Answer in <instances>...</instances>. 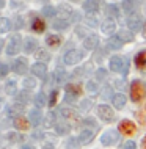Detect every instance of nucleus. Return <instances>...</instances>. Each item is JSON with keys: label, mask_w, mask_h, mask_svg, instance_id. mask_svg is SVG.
Segmentation results:
<instances>
[{"label": "nucleus", "mask_w": 146, "mask_h": 149, "mask_svg": "<svg viewBox=\"0 0 146 149\" xmlns=\"http://www.w3.org/2000/svg\"><path fill=\"white\" fill-rule=\"evenodd\" d=\"M146 94V86L140 80H133L131 83V99L132 102H140Z\"/></svg>", "instance_id": "obj_1"}, {"label": "nucleus", "mask_w": 146, "mask_h": 149, "mask_svg": "<svg viewBox=\"0 0 146 149\" xmlns=\"http://www.w3.org/2000/svg\"><path fill=\"white\" fill-rule=\"evenodd\" d=\"M64 91H66V96H64V102L74 104L75 99L79 97L80 94H82V86H80V85H74V83H69V85H66Z\"/></svg>", "instance_id": "obj_2"}, {"label": "nucleus", "mask_w": 146, "mask_h": 149, "mask_svg": "<svg viewBox=\"0 0 146 149\" xmlns=\"http://www.w3.org/2000/svg\"><path fill=\"white\" fill-rule=\"evenodd\" d=\"M97 116L104 121V123H113L115 121V111L108 105H99L97 107Z\"/></svg>", "instance_id": "obj_3"}, {"label": "nucleus", "mask_w": 146, "mask_h": 149, "mask_svg": "<svg viewBox=\"0 0 146 149\" xmlns=\"http://www.w3.org/2000/svg\"><path fill=\"white\" fill-rule=\"evenodd\" d=\"M82 58H83V52L82 50L72 49V50H68L66 54H64L63 61H64V64H77Z\"/></svg>", "instance_id": "obj_4"}, {"label": "nucleus", "mask_w": 146, "mask_h": 149, "mask_svg": "<svg viewBox=\"0 0 146 149\" xmlns=\"http://www.w3.org/2000/svg\"><path fill=\"white\" fill-rule=\"evenodd\" d=\"M118 140H119V134L116 130H107L101 136V143L104 146H113V144L118 143Z\"/></svg>", "instance_id": "obj_5"}, {"label": "nucleus", "mask_w": 146, "mask_h": 149, "mask_svg": "<svg viewBox=\"0 0 146 149\" xmlns=\"http://www.w3.org/2000/svg\"><path fill=\"white\" fill-rule=\"evenodd\" d=\"M22 47V41H21V36L19 35H13L10 38V42H8V47H6V54L8 55H16Z\"/></svg>", "instance_id": "obj_6"}, {"label": "nucleus", "mask_w": 146, "mask_h": 149, "mask_svg": "<svg viewBox=\"0 0 146 149\" xmlns=\"http://www.w3.org/2000/svg\"><path fill=\"white\" fill-rule=\"evenodd\" d=\"M118 129H119L121 134L126 135V136H132L137 132V126L132 123V121H129V119H123V121H121Z\"/></svg>", "instance_id": "obj_7"}, {"label": "nucleus", "mask_w": 146, "mask_h": 149, "mask_svg": "<svg viewBox=\"0 0 146 149\" xmlns=\"http://www.w3.org/2000/svg\"><path fill=\"white\" fill-rule=\"evenodd\" d=\"M126 24H127V27H129V30H131V31H138L140 29H143V27H141V16L137 14V13L129 14Z\"/></svg>", "instance_id": "obj_8"}, {"label": "nucleus", "mask_w": 146, "mask_h": 149, "mask_svg": "<svg viewBox=\"0 0 146 149\" xmlns=\"http://www.w3.org/2000/svg\"><path fill=\"white\" fill-rule=\"evenodd\" d=\"M124 63H126V58L119 57V55H113V57L110 58V71H113V72H123Z\"/></svg>", "instance_id": "obj_9"}, {"label": "nucleus", "mask_w": 146, "mask_h": 149, "mask_svg": "<svg viewBox=\"0 0 146 149\" xmlns=\"http://www.w3.org/2000/svg\"><path fill=\"white\" fill-rule=\"evenodd\" d=\"M97 46H99V36H97V35H88V36H85L83 47L87 50H94V49H97Z\"/></svg>", "instance_id": "obj_10"}, {"label": "nucleus", "mask_w": 146, "mask_h": 149, "mask_svg": "<svg viewBox=\"0 0 146 149\" xmlns=\"http://www.w3.org/2000/svg\"><path fill=\"white\" fill-rule=\"evenodd\" d=\"M27 69H28V66H27V60L25 58H17L13 63V71L16 72V74H25Z\"/></svg>", "instance_id": "obj_11"}, {"label": "nucleus", "mask_w": 146, "mask_h": 149, "mask_svg": "<svg viewBox=\"0 0 146 149\" xmlns=\"http://www.w3.org/2000/svg\"><path fill=\"white\" fill-rule=\"evenodd\" d=\"M31 72H33L36 77L44 79V77H46V74H47V66H46L44 63L38 61V63H35L33 66H31Z\"/></svg>", "instance_id": "obj_12"}, {"label": "nucleus", "mask_w": 146, "mask_h": 149, "mask_svg": "<svg viewBox=\"0 0 146 149\" xmlns=\"http://www.w3.org/2000/svg\"><path fill=\"white\" fill-rule=\"evenodd\" d=\"M94 132L96 130H90V129L82 130V134L79 136V143L80 144H90L93 141V138H94Z\"/></svg>", "instance_id": "obj_13"}, {"label": "nucleus", "mask_w": 146, "mask_h": 149, "mask_svg": "<svg viewBox=\"0 0 146 149\" xmlns=\"http://www.w3.org/2000/svg\"><path fill=\"white\" fill-rule=\"evenodd\" d=\"M135 64H137V69H138V71L146 72V50H141V52L137 54Z\"/></svg>", "instance_id": "obj_14"}, {"label": "nucleus", "mask_w": 146, "mask_h": 149, "mask_svg": "<svg viewBox=\"0 0 146 149\" xmlns=\"http://www.w3.org/2000/svg\"><path fill=\"white\" fill-rule=\"evenodd\" d=\"M112 102H113V107H115L116 110H121V108H124L126 102H127V99H126L124 94H121V93H116V94H113Z\"/></svg>", "instance_id": "obj_15"}, {"label": "nucleus", "mask_w": 146, "mask_h": 149, "mask_svg": "<svg viewBox=\"0 0 146 149\" xmlns=\"http://www.w3.org/2000/svg\"><path fill=\"white\" fill-rule=\"evenodd\" d=\"M83 10L90 14H96L97 11H99V2H97V0H85Z\"/></svg>", "instance_id": "obj_16"}, {"label": "nucleus", "mask_w": 146, "mask_h": 149, "mask_svg": "<svg viewBox=\"0 0 146 149\" xmlns=\"http://www.w3.org/2000/svg\"><path fill=\"white\" fill-rule=\"evenodd\" d=\"M101 30H102L104 33H107V35H112L113 31L116 30V22L113 21V19H107V21L102 22V25H101Z\"/></svg>", "instance_id": "obj_17"}, {"label": "nucleus", "mask_w": 146, "mask_h": 149, "mask_svg": "<svg viewBox=\"0 0 146 149\" xmlns=\"http://www.w3.org/2000/svg\"><path fill=\"white\" fill-rule=\"evenodd\" d=\"M123 41L118 38V35L116 36H110L108 38V41H107V46H108V49H112V50H119L121 47H123Z\"/></svg>", "instance_id": "obj_18"}, {"label": "nucleus", "mask_w": 146, "mask_h": 149, "mask_svg": "<svg viewBox=\"0 0 146 149\" xmlns=\"http://www.w3.org/2000/svg\"><path fill=\"white\" fill-rule=\"evenodd\" d=\"M36 47H38V41L33 38H27L25 41H24V50H25L27 54H33L36 50Z\"/></svg>", "instance_id": "obj_19"}, {"label": "nucleus", "mask_w": 146, "mask_h": 149, "mask_svg": "<svg viewBox=\"0 0 146 149\" xmlns=\"http://www.w3.org/2000/svg\"><path fill=\"white\" fill-rule=\"evenodd\" d=\"M22 111H24V105H21V104H14V105H11L10 108H8V116L16 119L19 115H22Z\"/></svg>", "instance_id": "obj_20"}, {"label": "nucleus", "mask_w": 146, "mask_h": 149, "mask_svg": "<svg viewBox=\"0 0 146 149\" xmlns=\"http://www.w3.org/2000/svg\"><path fill=\"white\" fill-rule=\"evenodd\" d=\"M105 13H107V16L110 19H118L119 17V8L116 6V5H113V3H110V5H107L105 6Z\"/></svg>", "instance_id": "obj_21"}, {"label": "nucleus", "mask_w": 146, "mask_h": 149, "mask_svg": "<svg viewBox=\"0 0 146 149\" xmlns=\"http://www.w3.org/2000/svg\"><path fill=\"white\" fill-rule=\"evenodd\" d=\"M28 119H30V123L33 124V126H38L43 119V113L39 110H31L30 113H28Z\"/></svg>", "instance_id": "obj_22"}, {"label": "nucleus", "mask_w": 146, "mask_h": 149, "mask_svg": "<svg viewBox=\"0 0 146 149\" xmlns=\"http://www.w3.org/2000/svg\"><path fill=\"white\" fill-rule=\"evenodd\" d=\"M118 38H119L123 42H131V41H133V33H132L131 30L121 29V30L118 31Z\"/></svg>", "instance_id": "obj_23"}, {"label": "nucleus", "mask_w": 146, "mask_h": 149, "mask_svg": "<svg viewBox=\"0 0 146 149\" xmlns=\"http://www.w3.org/2000/svg\"><path fill=\"white\" fill-rule=\"evenodd\" d=\"M31 29H33V31H36V33H43V31L46 30V24H44V21H41L39 17H35L33 22H31Z\"/></svg>", "instance_id": "obj_24"}, {"label": "nucleus", "mask_w": 146, "mask_h": 149, "mask_svg": "<svg viewBox=\"0 0 146 149\" xmlns=\"http://www.w3.org/2000/svg\"><path fill=\"white\" fill-rule=\"evenodd\" d=\"M54 77H55L57 83H64V82H66V79H68V74H66V71H64V69H61V68H57Z\"/></svg>", "instance_id": "obj_25"}, {"label": "nucleus", "mask_w": 146, "mask_h": 149, "mask_svg": "<svg viewBox=\"0 0 146 149\" xmlns=\"http://www.w3.org/2000/svg\"><path fill=\"white\" fill-rule=\"evenodd\" d=\"M55 130H57V134L64 135V134L69 132V126H68V123H64V121H57L55 123Z\"/></svg>", "instance_id": "obj_26"}, {"label": "nucleus", "mask_w": 146, "mask_h": 149, "mask_svg": "<svg viewBox=\"0 0 146 149\" xmlns=\"http://www.w3.org/2000/svg\"><path fill=\"white\" fill-rule=\"evenodd\" d=\"M46 42H47V46H50V47H58L60 44H61V38H60L58 35H49L46 38Z\"/></svg>", "instance_id": "obj_27"}, {"label": "nucleus", "mask_w": 146, "mask_h": 149, "mask_svg": "<svg viewBox=\"0 0 146 149\" xmlns=\"http://www.w3.org/2000/svg\"><path fill=\"white\" fill-rule=\"evenodd\" d=\"M68 27H69V21L68 19H57V21H54L55 30H66Z\"/></svg>", "instance_id": "obj_28"}, {"label": "nucleus", "mask_w": 146, "mask_h": 149, "mask_svg": "<svg viewBox=\"0 0 146 149\" xmlns=\"http://www.w3.org/2000/svg\"><path fill=\"white\" fill-rule=\"evenodd\" d=\"M46 104H49L47 99H46V94H44V93H38V94L35 96V105L41 108V107L46 105Z\"/></svg>", "instance_id": "obj_29"}, {"label": "nucleus", "mask_w": 146, "mask_h": 149, "mask_svg": "<svg viewBox=\"0 0 146 149\" xmlns=\"http://www.w3.org/2000/svg\"><path fill=\"white\" fill-rule=\"evenodd\" d=\"M14 126L17 127L19 130H27V129H28V121L19 116V118H16V119H14Z\"/></svg>", "instance_id": "obj_30"}, {"label": "nucleus", "mask_w": 146, "mask_h": 149, "mask_svg": "<svg viewBox=\"0 0 146 149\" xmlns=\"http://www.w3.org/2000/svg\"><path fill=\"white\" fill-rule=\"evenodd\" d=\"M87 91L90 93L91 96H94V94L99 93V85H97L96 82H91V80H90V82L87 83Z\"/></svg>", "instance_id": "obj_31"}, {"label": "nucleus", "mask_w": 146, "mask_h": 149, "mask_svg": "<svg viewBox=\"0 0 146 149\" xmlns=\"http://www.w3.org/2000/svg\"><path fill=\"white\" fill-rule=\"evenodd\" d=\"M11 29V22L5 17H0V33H6Z\"/></svg>", "instance_id": "obj_32"}, {"label": "nucleus", "mask_w": 146, "mask_h": 149, "mask_svg": "<svg viewBox=\"0 0 146 149\" xmlns=\"http://www.w3.org/2000/svg\"><path fill=\"white\" fill-rule=\"evenodd\" d=\"M83 126L87 129H90V130H91V129H93V130H97V123L93 118H85L83 119Z\"/></svg>", "instance_id": "obj_33"}, {"label": "nucleus", "mask_w": 146, "mask_h": 149, "mask_svg": "<svg viewBox=\"0 0 146 149\" xmlns=\"http://www.w3.org/2000/svg\"><path fill=\"white\" fill-rule=\"evenodd\" d=\"M16 90H17V86H16V82H8L6 83V86H5V91H6V94H10V96H14L16 94Z\"/></svg>", "instance_id": "obj_34"}, {"label": "nucleus", "mask_w": 146, "mask_h": 149, "mask_svg": "<svg viewBox=\"0 0 146 149\" xmlns=\"http://www.w3.org/2000/svg\"><path fill=\"white\" fill-rule=\"evenodd\" d=\"M60 113H61L64 118H74V116H75V111L72 110V108H69V107H63V108H60Z\"/></svg>", "instance_id": "obj_35"}, {"label": "nucleus", "mask_w": 146, "mask_h": 149, "mask_svg": "<svg viewBox=\"0 0 146 149\" xmlns=\"http://www.w3.org/2000/svg\"><path fill=\"white\" fill-rule=\"evenodd\" d=\"M55 13H57V10L54 6H50V5H47V6L43 8V14L46 16V17H54Z\"/></svg>", "instance_id": "obj_36"}, {"label": "nucleus", "mask_w": 146, "mask_h": 149, "mask_svg": "<svg viewBox=\"0 0 146 149\" xmlns=\"http://www.w3.org/2000/svg\"><path fill=\"white\" fill-rule=\"evenodd\" d=\"M123 8L126 13H131L133 11V0H123Z\"/></svg>", "instance_id": "obj_37"}, {"label": "nucleus", "mask_w": 146, "mask_h": 149, "mask_svg": "<svg viewBox=\"0 0 146 149\" xmlns=\"http://www.w3.org/2000/svg\"><path fill=\"white\" fill-rule=\"evenodd\" d=\"M96 79L101 80V82H102V80H105V79H107V71H105L104 68L97 69V71H96Z\"/></svg>", "instance_id": "obj_38"}, {"label": "nucleus", "mask_w": 146, "mask_h": 149, "mask_svg": "<svg viewBox=\"0 0 146 149\" xmlns=\"http://www.w3.org/2000/svg\"><path fill=\"white\" fill-rule=\"evenodd\" d=\"M57 97H58V91L54 90V91L50 93V99H49V105H50V107H54L55 104H57Z\"/></svg>", "instance_id": "obj_39"}, {"label": "nucleus", "mask_w": 146, "mask_h": 149, "mask_svg": "<svg viewBox=\"0 0 146 149\" xmlns=\"http://www.w3.org/2000/svg\"><path fill=\"white\" fill-rule=\"evenodd\" d=\"M24 86H25V90H31V88L36 86V82L33 79H25L24 80Z\"/></svg>", "instance_id": "obj_40"}, {"label": "nucleus", "mask_w": 146, "mask_h": 149, "mask_svg": "<svg viewBox=\"0 0 146 149\" xmlns=\"http://www.w3.org/2000/svg\"><path fill=\"white\" fill-rule=\"evenodd\" d=\"M27 100H28V93H27V91H24L22 94L17 96V102H19V104H25Z\"/></svg>", "instance_id": "obj_41"}, {"label": "nucleus", "mask_w": 146, "mask_h": 149, "mask_svg": "<svg viewBox=\"0 0 146 149\" xmlns=\"http://www.w3.org/2000/svg\"><path fill=\"white\" fill-rule=\"evenodd\" d=\"M8 71H10L8 64H0V77H5V75L8 74Z\"/></svg>", "instance_id": "obj_42"}, {"label": "nucleus", "mask_w": 146, "mask_h": 149, "mask_svg": "<svg viewBox=\"0 0 146 149\" xmlns=\"http://www.w3.org/2000/svg\"><path fill=\"white\" fill-rule=\"evenodd\" d=\"M36 55H38V58H39V60H49V58H50V55H49L46 50H39Z\"/></svg>", "instance_id": "obj_43"}, {"label": "nucleus", "mask_w": 146, "mask_h": 149, "mask_svg": "<svg viewBox=\"0 0 146 149\" xmlns=\"http://www.w3.org/2000/svg\"><path fill=\"white\" fill-rule=\"evenodd\" d=\"M137 146H135V143L132 141V140H127L124 144H123V149H135Z\"/></svg>", "instance_id": "obj_44"}, {"label": "nucleus", "mask_w": 146, "mask_h": 149, "mask_svg": "<svg viewBox=\"0 0 146 149\" xmlns=\"http://www.w3.org/2000/svg\"><path fill=\"white\" fill-rule=\"evenodd\" d=\"M102 97H104V99H108V97L112 99V97H113V94H112V90H110L108 86L105 88V91H102Z\"/></svg>", "instance_id": "obj_45"}, {"label": "nucleus", "mask_w": 146, "mask_h": 149, "mask_svg": "<svg viewBox=\"0 0 146 149\" xmlns=\"http://www.w3.org/2000/svg\"><path fill=\"white\" fill-rule=\"evenodd\" d=\"M121 74H123L124 77H126V75L129 74V60H127V58H126V63H124V69H123V72H121Z\"/></svg>", "instance_id": "obj_46"}, {"label": "nucleus", "mask_w": 146, "mask_h": 149, "mask_svg": "<svg viewBox=\"0 0 146 149\" xmlns=\"http://www.w3.org/2000/svg\"><path fill=\"white\" fill-rule=\"evenodd\" d=\"M8 138H11V141H13V143H14V141H19V140H22L17 134H10V135H8Z\"/></svg>", "instance_id": "obj_47"}, {"label": "nucleus", "mask_w": 146, "mask_h": 149, "mask_svg": "<svg viewBox=\"0 0 146 149\" xmlns=\"http://www.w3.org/2000/svg\"><path fill=\"white\" fill-rule=\"evenodd\" d=\"M87 24H88V25H91V27H96L97 25V21H96L94 17H88L87 19Z\"/></svg>", "instance_id": "obj_48"}, {"label": "nucleus", "mask_w": 146, "mask_h": 149, "mask_svg": "<svg viewBox=\"0 0 146 149\" xmlns=\"http://www.w3.org/2000/svg\"><path fill=\"white\" fill-rule=\"evenodd\" d=\"M88 107H90V100H83V104H82V108H83V110H87Z\"/></svg>", "instance_id": "obj_49"}, {"label": "nucleus", "mask_w": 146, "mask_h": 149, "mask_svg": "<svg viewBox=\"0 0 146 149\" xmlns=\"http://www.w3.org/2000/svg\"><path fill=\"white\" fill-rule=\"evenodd\" d=\"M75 31H77V35H80V36H83V35H85V30H83V29H79V27H77V30H75Z\"/></svg>", "instance_id": "obj_50"}, {"label": "nucleus", "mask_w": 146, "mask_h": 149, "mask_svg": "<svg viewBox=\"0 0 146 149\" xmlns=\"http://www.w3.org/2000/svg\"><path fill=\"white\" fill-rule=\"evenodd\" d=\"M141 31H143V36H145V38H146V22L143 24V30H141Z\"/></svg>", "instance_id": "obj_51"}, {"label": "nucleus", "mask_w": 146, "mask_h": 149, "mask_svg": "<svg viewBox=\"0 0 146 149\" xmlns=\"http://www.w3.org/2000/svg\"><path fill=\"white\" fill-rule=\"evenodd\" d=\"M141 146H143V148H146V135H145V138L141 140Z\"/></svg>", "instance_id": "obj_52"}, {"label": "nucleus", "mask_w": 146, "mask_h": 149, "mask_svg": "<svg viewBox=\"0 0 146 149\" xmlns=\"http://www.w3.org/2000/svg\"><path fill=\"white\" fill-rule=\"evenodd\" d=\"M43 149H55L54 146H52V144H46V146H44Z\"/></svg>", "instance_id": "obj_53"}, {"label": "nucleus", "mask_w": 146, "mask_h": 149, "mask_svg": "<svg viewBox=\"0 0 146 149\" xmlns=\"http://www.w3.org/2000/svg\"><path fill=\"white\" fill-rule=\"evenodd\" d=\"M3 6H5V0H0V10H2Z\"/></svg>", "instance_id": "obj_54"}, {"label": "nucleus", "mask_w": 146, "mask_h": 149, "mask_svg": "<svg viewBox=\"0 0 146 149\" xmlns=\"http://www.w3.org/2000/svg\"><path fill=\"white\" fill-rule=\"evenodd\" d=\"M21 149H35V148L33 146H28V144H27V146H22Z\"/></svg>", "instance_id": "obj_55"}, {"label": "nucleus", "mask_w": 146, "mask_h": 149, "mask_svg": "<svg viewBox=\"0 0 146 149\" xmlns=\"http://www.w3.org/2000/svg\"><path fill=\"white\" fill-rule=\"evenodd\" d=\"M2 49H3V39L0 38V52H2Z\"/></svg>", "instance_id": "obj_56"}, {"label": "nucleus", "mask_w": 146, "mask_h": 149, "mask_svg": "<svg viewBox=\"0 0 146 149\" xmlns=\"http://www.w3.org/2000/svg\"><path fill=\"white\" fill-rule=\"evenodd\" d=\"M2 107H3V99L0 97V108H2Z\"/></svg>", "instance_id": "obj_57"}, {"label": "nucleus", "mask_w": 146, "mask_h": 149, "mask_svg": "<svg viewBox=\"0 0 146 149\" xmlns=\"http://www.w3.org/2000/svg\"><path fill=\"white\" fill-rule=\"evenodd\" d=\"M41 2H47V0H41Z\"/></svg>", "instance_id": "obj_58"}]
</instances>
